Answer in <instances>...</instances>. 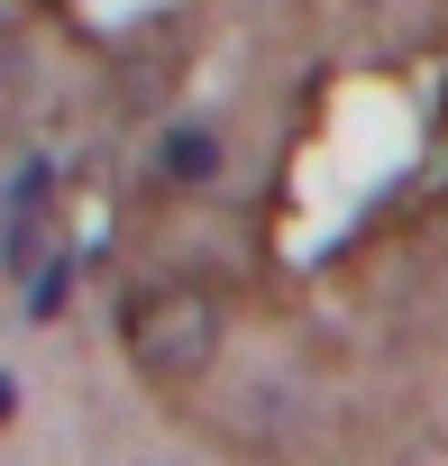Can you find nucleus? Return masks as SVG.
Wrapping results in <instances>:
<instances>
[{"instance_id":"nucleus-1","label":"nucleus","mask_w":448,"mask_h":466,"mask_svg":"<svg viewBox=\"0 0 448 466\" xmlns=\"http://www.w3.org/2000/svg\"><path fill=\"white\" fill-rule=\"evenodd\" d=\"M119 329H128L137 375H156V384H192V375L210 366V348H219V302H210L201 284H147V293H128Z\"/></svg>"},{"instance_id":"nucleus-2","label":"nucleus","mask_w":448,"mask_h":466,"mask_svg":"<svg viewBox=\"0 0 448 466\" xmlns=\"http://www.w3.org/2000/svg\"><path fill=\"white\" fill-rule=\"evenodd\" d=\"M156 165H165L174 192H210V183H219V137H210L201 119H174L165 147H156Z\"/></svg>"},{"instance_id":"nucleus-3","label":"nucleus","mask_w":448,"mask_h":466,"mask_svg":"<svg viewBox=\"0 0 448 466\" xmlns=\"http://www.w3.org/2000/svg\"><path fill=\"white\" fill-rule=\"evenodd\" d=\"M65 293H74V266H65V257H56V275H46V284H37V320H56V311H65Z\"/></svg>"},{"instance_id":"nucleus-4","label":"nucleus","mask_w":448,"mask_h":466,"mask_svg":"<svg viewBox=\"0 0 448 466\" xmlns=\"http://www.w3.org/2000/svg\"><path fill=\"white\" fill-rule=\"evenodd\" d=\"M10 411H19V384H10V375H0V420H10Z\"/></svg>"},{"instance_id":"nucleus-5","label":"nucleus","mask_w":448,"mask_h":466,"mask_svg":"<svg viewBox=\"0 0 448 466\" xmlns=\"http://www.w3.org/2000/svg\"><path fill=\"white\" fill-rule=\"evenodd\" d=\"M0 65H10V56H0Z\"/></svg>"}]
</instances>
